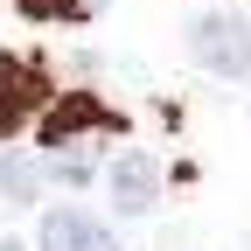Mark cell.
<instances>
[{
    "label": "cell",
    "instance_id": "2",
    "mask_svg": "<svg viewBox=\"0 0 251 251\" xmlns=\"http://www.w3.org/2000/svg\"><path fill=\"white\" fill-rule=\"evenodd\" d=\"M49 105V63L42 56H0V140L21 133Z\"/></svg>",
    "mask_w": 251,
    "mask_h": 251
},
{
    "label": "cell",
    "instance_id": "3",
    "mask_svg": "<svg viewBox=\"0 0 251 251\" xmlns=\"http://www.w3.org/2000/svg\"><path fill=\"white\" fill-rule=\"evenodd\" d=\"M196 63L202 70H216V77H251V21L244 14H209V21H196Z\"/></svg>",
    "mask_w": 251,
    "mask_h": 251
},
{
    "label": "cell",
    "instance_id": "8",
    "mask_svg": "<svg viewBox=\"0 0 251 251\" xmlns=\"http://www.w3.org/2000/svg\"><path fill=\"white\" fill-rule=\"evenodd\" d=\"M112 0H21V14L28 21H91V14H105Z\"/></svg>",
    "mask_w": 251,
    "mask_h": 251
},
{
    "label": "cell",
    "instance_id": "4",
    "mask_svg": "<svg viewBox=\"0 0 251 251\" xmlns=\"http://www.w3.org/2000/svg\"><path fill=\"white\" fill-rule=\"evenodd\" d=\"M42 251H119V237L91 209H49L42 216Z\"/></svg>",
    "mask_w": 251,
    "mask_h": 251
},
{
    "label": "cell",
    "instance_id": "5",
    "mask_svg": "<svg viewBox=\"0 0 251 251\" xmlns=\"http://www.w3.org/2000/svg\"><path fill=\"white\" fill-rule=\"evenodd\" d=\"M112 202H119V216H147L161 202V168H153L147 153H126L112 168Z\"/></svg>",
    "mask_w": 251,
    "mask_h": 251
},
{
    "label": "cell",
    "instance_id": "6",
    "mask_svg": "<svg viewBox=\"0 0 251 251\" xmlns=\"http://www.w3.org/2000/svg\"><path fill=\"white\" fill-rule=\"evenodd\" d=\"M91 175H98V153H91V147H77V140H63V147H49V175H42V181H63V188H84Z\"/></svg>",
    "mask_w": 251,
    "mask_h": 251
},
{
    "label": "cell",
    "instance_id": "1",
    "mask_svg": "<svg viewBox=\"0 0 251 251\" xmlns=\"http://www.w3.org/2000/svg\"><path fill=\"white\" fill-rule=\"evenodd\" d=\"M35 119H42V126H35V140H42V147H63V140H91V133H119V126H126V119H119L105 98H91V91L49 98Z\"/></svg>",
    "mask_w": 251,
    "mask_h": 251
},
{
    "label": "cell",
    "instance_id": "7",
    "mask_svg": "<svg viewBox=\"0 0 251 251\" xmlns=\"http://www.w3.org/2000/svg\"><path fill=\"white\" fill-rule=\"evenodd\" d=\"M35 188H42V168L28 161V153H7V161H0V196L7 202H35Z\"/></svg>",
    "mask_w": 251,
    "mask_h": 251
},
{
    "label": "cell",
    "instance_id": "9",
    "mask_svg": "<svg viewBox=\"0 0 251 251\" xmlns=\"http://www.w3.org/2000/svg\"><path fill=\"white\" fill-rule=\"evenodd\" d=\"M0 251H21V244H14V237H7V244H0Z\"/></svg>",
    "mask_w": 251,
    "mask_h": 251
}]
</instances>
